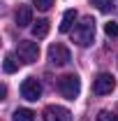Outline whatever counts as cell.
<instances>
[{
    "label": "cell",
    "instance_id": "14",
    "mask_svg": "<svg viewBox=\"0 0 118 121\" xmlns=\"http://www.w3.org/2000/svg\"><path fill=\"white\" fill-rule=\"evenodd\" d=\"M32 5H35L39 12H49L51 5H53V0H32Z\"/></svg>",
    "mask_w": 118,
    "mask_h": 121
},
{
    "label": "cell",
    "instance_id": "7",
    "mask_svg": "<svg viewBox=\"0 0 118 121\" xmlns=\"http://www.w3.org/2000/svg\"><path fill=\"white\" fill-rule=\"evenodd\" d=\"M21 95H23L26 100H37V98L42 95V86H39V82H37L35 77L23 79V84H21Z\"/></svg>",
    "mask_w": 118,
    "mask_h": 121
},
{
    "label": "cell",
    "instance_id": "6",
    "mask_svg": "<svg viewBox=\"0 0 118 121\" xmlns=\"http://www.w3.org/2000/svg\"><path fill=\"white\" fill-rule=\"evenodd\" d=\"M42 119L44 121H72V112L60 105H49L42 112Z\"/></svg>",
    "mask_w": 118,
    "mask_h": 121
},
{
    "label": "cell",
    "instance_id": "15",
    "mask_svg": "<svg viewBox=\"0 0 118 121\" xmlns=\"http://www.w3.org/2000/svg\"><path fill=\"white\" fill-rule=\"evenodd\" d=\"M95 121H118V117L114 114V112H109V109H102L100 114H97V119Z\"/></svg>",
    "mask_w": 118,
    "mask_h": 121
},
{
    "label": "cell",
    "instance_id": "10",
    "mask_svg": "<svg viewBox=\"0 0 118 121\" xmlns=\"http://www.w3.org/2000/svg\"><path fill=\"white\" fill-rule=\"evenodd\" d=\"M32 35H35L37 40L46 37V35H49V21H46V19H39V21L32 26Z\"/></svg>",
    "mask_w": 118,
    "mask_h": 121
},
{
    "label": "cell",
    "instance_id": "13",
    "mask_svg": "<svg viewBox=\"0 0 118 121\" xmlns=\"http://www.w3.org/2000/svg\"><path fill=\"white\" fill-rule=\"evenodd\" d=\"M93 5H95L100 12H111V7H114L111 0H93Z\"/></svg>",
    "mask_w": 118,
    "mask_h": 121
},
{
    "label": "cell",
    "instance_id": "11",
    "mask_svg": "<svg viewBox=\"0 0 118 121\" xmlns=\"http://www.w3.org/2000/svg\"><path fill=\"white\" fill-rule=\"evenodd\" d=\"M14 121H35V112L28 107H21L14 112Z\"/></svg>",
    "mask_w": 118,
    "mask_h": 121
},
{
    "label": "cell",
    "instance_id": "5",
    "mask_svg": "<svg viewBox=\"0 0 118 121\" xmlns=\"http://www.w3.org/2000/svg\"><path fill=\"white\" fill-rule=\"evenodd\" d=\"M114 89H116V79L109 75V72H100V75L93 79V91L97 95H106V93H111Z\"/></svg>",
    "mask_w": 118,
    "mask_h": 121
},
{
    "label": "cell",
    "instance_id": "12",
    "mask_svg": "<svg viewBox=\"0 0 118 121\" xmlns=\"http://www.w3.org/2000/svg\"><path fill=\"white\" fill-rule=\"evenodd\" d=\"M2 70H5L7 75H12V72H16V70H19V63H16V58L12 56V54H7V56H5V63H2Z\"/></svg>",
    "mask_w": 118,
    "mask_h": 121
},
{
    "label": "cell",
    "instance_id": "3",
    "mask_svg": "<svg viewBox=\"0 0 118 121\" xmlns=\"http://www.w3.org/2000/svg\"><path fill=\"white\" fill-rule=\"evenodd\" d=\"M16 56L23 60V63H35L39 58V47L37 42H30V40H21L16 47Z\"/></svg>",
    "mask_w": 118,
    "mask_h": 121
},
{
    "label": "cell",
    "instance_id": "4",
    "mask_svg": "<svg viewBox=\"0 0 118 121\" xmlns=\"http://www.w3.org/2000/svg\"><path fill=\"white\" fill-rule=\"evenodd\" d=\"M49 60H51V65H67L70 60H72V54H70V49L65 44H51L49 47Z\"/></svg>",
    "mask_w": 118,
    "mask_h": 121
},
{
    "label": "cell",
    "instance_id": "9",
    "mask_svg": "<svg viewBox=\"0 0 118 121\" xmlns=\"http://www.w3.org/2000/svg\"><path fill=\"white\" fill-rule=\"evenodd\" d=\"M74 21H76V12L74 9H67L63 14V21H60V33H70L72 26H74Z\"/></svg>",
    "mask_w": 118,
    "mask_h": 121
},
{
    "label": "cell",
    "instance_id": "16",
    "mask_svg": "<svg viewBox=\"0 0 118 121\" xmlns=\"http://www.w3.org/2000/svg\"><path fill=\"white\" fill-rule=\"evenodd\" d=\"M104 33H106L109 37H118V23H114V21L104 23Z\"/></svg>",
    "mask_w": 118,
    "mask_h": 121
},
{
    "label": "cell",
    "instance_id": "1",
    "mask_svg": "<svg viewBox=\"0 0 118 121\" xmlns=\"http://www.w3.org/2000/svg\"><path fill=\"white\" fill-rule=\"evenodd\" d=\"M72 40L79 47H90L95 40V19L93 16H83L81 23H76V28L72 33Z\"/></svg>",
    "mask_w": 118,
    "mask_h": 121
},
{
    "label": "cell",
    "instance_id": "2",
    "mask_svg": "<svg viewBox=\"0 0 118 121\" xmlns=\"http://www.w3.org/2000/svg\"><path fill=\"white\" fill-rule=\"evenodd\" d=\"M58 91L63 98H67V100H74L76 95H79V91H81V82H79V77L76 75H65L58 79Z\"/></svg>",
    "mask_w": 118,
    "mask_h": 121
},
{
    "label": "cell",
    "instance_id": "8",
    "mask_svg": "<svg viewBox=\"0 0 118 121\" xmlns=\"http://www.w3.org/2000/svg\"><path fill=\"white\" fill-rule=\"evenodd\" d=\"M14 19H16V26H19V28H26V26L32 23V9H30L28 5H21V7L16 9Z\"/></svg>",
    "mask_w": 118,
    "mask_h": 121
}]
</instances>
